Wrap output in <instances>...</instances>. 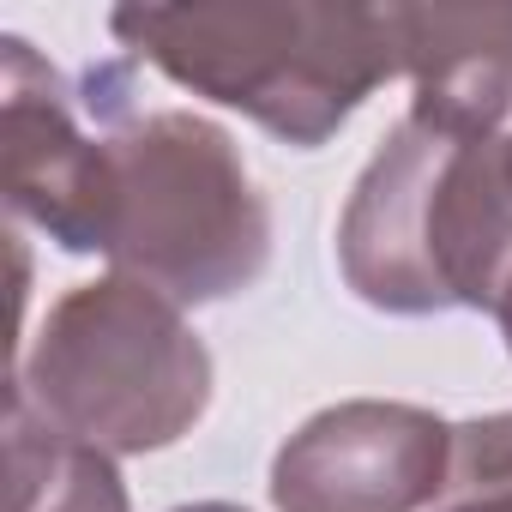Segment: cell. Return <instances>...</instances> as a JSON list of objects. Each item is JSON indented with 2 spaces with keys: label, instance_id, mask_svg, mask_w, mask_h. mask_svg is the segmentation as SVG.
Wrapping results in <instances>:
<instances>
[{
  "label": "cell",
  "instance_id": "obj_2",
  "mask_svg": "<svg viewBox=\"0 0 512 512\" xmlns=\"http://www.w3.org/2000/svg\"><path fill=\"white\" fill-rule=\"evenodd\" d=\"M344 284L380 314H494L512 284V175L500 133L404 115L338 217Z\"/></svg>",
  "mask_w": 512,
  "mask_h": 512
},
{
  "label": "cell",
  "instance_id": "obj_6",
  "mask_svg": "<svg viewBox=\"0 0 512 512\" xmlns=\"http://www.w3.org/2000/svg\"><path fill=\"white\" fill-rule=\"evenodd\" d=\"M0 157L7 205L67 253H109V139L85 127L67 79L25 43H0ZM97 121V115H91Z\"/></svg>",
  "mask_w": 512,
  "mask_h": 512
},
{
  "label": "cell",
  "instance_id": "obj_8",
  "mask_svg": "<svg viewBox=\"0 0 512 512\" xmlns=\"http://www.w3.org/2000/svg\"><path fill=\"white\" fill-rule=\"evenodd\" d=\"M7 512H127L115 458L55 428L19 386L7 392Z\"/></svg>",
  "mask_w": 512,
  "mask_h": 512
},
{
  "label": "cell",
  "instance_id": "obj_3",
  "mask_svg": "<svg viewBox=\"0 0 512 512\" xmlns=\"http://www.w3.org/2000/svg\"><path fill=\"white\" fill-rule=\"evenodd\" d=\"M85 109L109 139V260L181 308L229 302L272 266V211L235 139L193 109H127V67L85 73Z\"/></svg>",
  "mask_w": 512,
  "mask_h": 512
},
{
  "label": "cell",
  "instance_id": "obj_11",
  "mask_svg": "<svg viewBox=\"0 0 512 512\" xmlns=\"http://www.w3.org/2000/svg\"><path fill=\"white\" fill-rule=\"evenodd\" d=\"M175 512H247V506H229V500H193V506H175Z\"/></svg>",
  "mask_w": 512,
  "mask_h": 512
},
{
  "label": "cell",
  "instance_id": "obj_7",
  "mask_svg": "<svg viewBox=\"0 0 512 512\" xmlns=\"http://www.w3.org/2000/svg\"><path fill=\"white\" fill-rule=\"evenodd\" d=\"M398 73H410V115L494 139L512 127V7H386Z\"/></svg>",
  "mask_w": 512,
  "mask_h": 512
},
{
  "label": "cell",
  "instance_id": "obj_10",
  "mask_svg": "<svg viewBox=\"0 0 512 512\" xmlns=\"http://www.w3.org/2000/svg\"><path fill=\"white\" fill-rule=\"evenodd\" d=\"M494 320H500V338H506V350H512V284H506V296H500Z\"/></svg>",
  "mask_w": 512,
  "mask_h": 512
},
{
  "label": "cell",
  "instance_id": "obj_1",
  "mask_svg": "<svg viewBox=\"0 0 512 512\" xmlns=\"http://www.w3.org/2000/svg\"><path fill=\"white\" fill-rule=\"evenodd\" d=\"M121 49L163 79L241 109L272 139L314 151L398 73L386 7L356 0H193L109 13Z\"/></svg>",
  "mask_w": 512,
  "mask_h": 512
},
{
  "label": "cell",
  "instance_id": "obj_5",
  "mask_svg": "<svg viewBox=\"0 0 512 512\" xmlns=\"http://www.w3.org/2000/svg\"><path fill=\"white\" fill-rule=\"evenodd\" d=\"M452 428L422 404L344 398L308 416L272 458L278 512H422L440 500Z\"/></svg>",
  "mask_w": 512,
  "mask_h": 512
},
{
  "label": "cell",
  "instance_id": "obj_4",
  "mask_svg": "<svg viewBox=\"0 0 512 512\" xmlns=\"http://www.w3.org/2000/svg\"><path fill=\"white\" fill-rule=\"evenodd\" d=\"M13 386L97 452H163L211 404V350L181 302L139 278L67 290Z\"/></svg>",
  "mask_w": 512,
  "mask_h": 512
},
{
  "label": "cell",
  "instance_id": "obj_12",
  "mask_svg": "<svg viewBox=\"0 0 512 512\" xmlns=\"http://www.w3.org/2000/svg\"><path fill=\"white\" fill-rule=\"evenodd\" d=\"M500 151H506V175H512V127L500 133Z\"/></svg>",
  "mask_w": 512,
  "mask_h": 512
},
{
  "label": "cell",
  "instance_id": "obj_9",
  "mask_svg": "<svg viewBox=\"0 0 512 512\" xmlns=\"http://www.w3.org/2000/svg\"><path fill=\"white\" fill-rule=\"evenodd\" d=\"M434 512H512V410L452 428V464Z\"/></svg>",
  "mask_w": 512,
  "mask_h": 512
}]
</instances>
